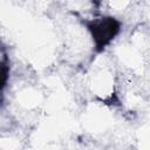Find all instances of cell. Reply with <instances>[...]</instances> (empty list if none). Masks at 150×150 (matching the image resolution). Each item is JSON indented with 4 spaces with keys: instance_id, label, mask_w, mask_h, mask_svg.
Masks as SVG:
<instances>
[{
    "instance_id": "obj_1",
    "label": "cell",
    "mask_w": 150,
    "mask_h": 150,
    "mask_svg": "<svg viewBox=\"0 0 150 150\" xmlns=\"http://www.w3.org/2000/svg\"><path fill=\"white\" fill-rule=\"evenodd\" d=\"M87 28L91 35L96 50L101 52L120 33L121 23L115 18L104 16L87 22Z\"/></svg>"
}]
</instances>
